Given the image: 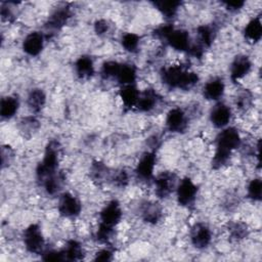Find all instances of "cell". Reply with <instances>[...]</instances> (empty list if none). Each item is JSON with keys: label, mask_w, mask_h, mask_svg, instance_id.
I'll return each mask as SVG.
<instances>
[{"label": "cell", "mask_w": 262, "mask_h": 262, "mask_svg": "<svg viewBox=\"0 0 262 262\" xmlns=\"http://www.w3.org/2000/svg\"><path fill=\"white\" fill-rule=\"evenodd\" d=\"M242 145V136L235 127L227 126L218 133L215 139V150L212 158V168L220 169L230 160L233 151Z\"/></svg>", "instance_id": "cell-1"}, {"label": "cell", "mask_w": 262, "mask_h": 262, "mask_svg": "<svg viewBox=\"0 0 262 262\" xmlns=\"http://www.w3.org/2000/svg\"><path fill=\"white\" fill-rule=\"evenodd\" d=\"M164 85L170 89L190 90L200 81L198 73L181 63H174L164 67L160 72Z\"/></svg>", "instance_id": "cell-2"}, {"label": "cell", "mask_w": 262, "mask_h": 262, "mask_svg": "<svg viewBox=\"0 0 262 262\" xmlns=\"http://www.w3.org/2000/svg\"><path fill=\"white\" fill-rule=\"evenodd\" d=\"M59 146L57 141L51 140L45 147L43 157L36 168L37 180L41 183L46 178L59 172Z\"/></svg>", "instance_id": "cell-3"}, {"label": "cell", "mask_w": 262, "mask_h": 262, "mask_svg": "<svg viewBox=\"0 0 262 262\" xmlns=\"http://www.w3.org/2000/svg\"><path fill=\"white\" fill-rule=\"evenodd\" d=\"M23 243L26 250L34 255H42L45 249V238L39 224L32 223L23 232Z\"/></svg>", "instance_id": "cell-4"}, {"label": "cell", "mask_w": 262, "mask_h": 262, "mask_svg": "<svg viewBox=\"0 0 262 262\" xmlns=\"http://www.w3.org/2000/svg\"><path fill=\"white\" fill-rule=\"evenodd\" d=\"M198 191L199 188L196 184L189 177H183L177 182L174 192L178 205L184 208H189L195 203Z\"/></svg>", "instance_id": "cell-5"}, {"label": "cell", "mask_w": 262, "mask_h": 262, "mask_svg": "<svg viewBox=\"0 0 262 262\" xmlns=\"http://www.w3.org/2000/svg\"><path fill=\"white\" fill-rule=\"evenodd\" d=\"M57 211L60 216L73 219L80 215L82 211V203L75 194L66 191L59 194Z\"/></svg>", "instance_id": "cell-6"}, {"label": "cell", "mask_w": 262, "mask_h": 262, "mask_svg": "<svg viewBox=\"0 0 262 262\" xmlns=\"http://www.w3.org/2000/svg\"><path fill=\"white\" fill-rule=\"evenodd\" d=\"M157 164V156L154 151H144L134 169L136 177L141 181H150L155 178V168Z\"/></svg>", "instance_id": "cell-7"}, {"label": "cell", "mask_w": 262, "mask_h": 262, "mask_svg": "<svg viewBox=\"0 0 262 262\" xmlns=\"http://www.w3.org/2000/svg\"><path fill=\"white\" fill-rule=\"evenodd\" d=\"M176 176L173 172L165 171L154 178L155 193L158 199L164 200L169 198L176 188L177 185Z\"/></svg>", "instance_id": "cell-8"}, {"label": "cell", "mask_w": 262, "mask_h": 262, "mask_svg": "<svg viewBox=\"0 0 262 262\" xmlns=\"http://www.w3.org/2000/svg\"><path fill=\"white\" fill-rule=\"evenodd\" d=\"M99 223L115 228L123 218V209L117 200L107 202L99 211Z\"/></svg>", "instance_id": "cell-9"}, {"label": "cell", "mask_w": 262, "mask_h": 262, "mask_svg": "<svg viewBox=\"0 0 262 262\" xmlns=\"http://www.w3.org/2000/svg\"><path fill=\"white\" fill-rule=\"evenodd\" d=\"M189 239L195 249L204 250L210 246L213 239L212 230L208 224L204 222H196L190 228Z\"/></svg>", "instance_id": "cell-10"}, {"label": "cell", "mask_w": 262, "mask_h": 262, "mask_svg": "<svg viewBox=\"0 0 262 262\" xmlns=\"http://www.w3.org/2000/svg\"><path fill=\"white\" fill-rule=\"evenodd\" d=\"M166 129L171 133H182L188 126V117L185 111L179 106L168 111L165 119Z\"/></svg>", "instance_id": "cell-11"}, {"label": "cell", "mask_w": 262, "mask_h": 262, "mask_svg": "<svg viewBox=\"0 0 262 262\" xmlns=\"http://www.w3.org/2000/svg\"><path fill=\"white\" fill-rule=\"evenodd\" d=\"M232 118L231 107L222 101H217L209 114L210 123L217 129H223L229 126Z\"/></svg>", "instance_id": "cell-12"}, {"label": "cell", "mask_w": 262, "mask_h": 262, "mask_svg": "<svg viewBox=\"0 0 262 262\" xmlns=\"http://www.w3.org/2000/svg\"><path fill=\"white\" fill-rule=\"evenodd\" d=\"M44 45L45 37L43 33L39 31H32L24 38L21 43V49L27 55L35 57L43 51Z\"/></svg>", "instance_id": "cell-13"}, {"label": "cell", "mask_w": 262, "mask_h": 262, "mask_svg": "<svg viewBox=\"0 0 262 262\" xmlns=\"http://www.w3.org/2000/svg\"><path fill=\"white\" fill-rule=\"evenodd\" d=\"M252 60L246 54L236 55L230 63L229 76L232 82H238L252 71Z\"/></svg>", "instance_id": "cell-14"}, {"label": "cell", "mask_w": 262, "mask_h": 262, "mask_svg": "<svg viewBox=\"0 0 262 262\" xmlns=\"http://www.w3.org/2000/svg\"><path fill=\"white\" fill-rule=\"evenodd\" d=\"M202 93L205 99L220 101L225 93V82L221 77H212L203 86Z\"/></svg>", "instance_id": "cell-15"}, {"label": "cell", "mask_w": 262, "mask_h": 262, "mask_svg": "<svg viewBox=\"0 0 262 262\" xmlns=\"http://www.w3.org/2000/svg\"><path fill=\"white\" fill-rule=\"evenodd\" d=\"M71 16L72 11L69 6H59L49 14L45 27L50 31L61 30L69 23Z\"/></svg>", "instance_id": "cell-16"}, {"label": "cell", "mask_w": 262, "mask_h": 262, "mask_svg": "<svg viewBox=\"0 0 262 262\" xmlns=\"http://www.w3.org/2000/svg\"><path fill=\"white\" fill-rule=\"evenodd\" d=\"M160 102V95L154 88L140 91V95L135 108L140 113L152 112Z\"/></svg>", "instance_id": "cell-17"}, {"label": "cell", "mask_w": 262, "mask_h": 262, "mask_svg": "<svg viewBox=\"0 0 262 262\" xmlns=\"http://www.w3.org/2000/svg\"><path fill=\"white\" fill-rule=\"evenodd\" d=\"M139 214L140 218L145 223L155 225L162 219L163 211L159 204L151 201H145L139 207Z\"/></svg>", "instance_id": "cell-18"}, {"label": "cell", "mask_w": 262, "mask_h": 262, "mask_svg": "<svg viewBox=\"0 0 262 262\" xmlns=\"http://www.w3.org/2000/svg\"><path fill=\"white\" fill-rule=\"evenodd\" d=\"M74 70L79 79L86 80L91 78L95 73V67L92 57L86 54L79 56L74 62Z\"/></svg>", "instance_id": "cell-19"}, {"label": "cell", "mask_w": 262, "mask_h": 262, "mask_svg": "<svg viewBox=\"0 0 262 262\" xmlns=\"http://www.w3.org/2000/svg\"><path fill=\"white\" fill-rule=\"evenodd\" d=\"M140 95V90L136 84L120 86L119 97L122 101V104L126 108H135L138 98Z\"/></svg>", "instance_id": "cell-20"}, {"label": "cell", "mask_w": 262, "mask_h": 262, "mask_svg": "<svg viewBox=\"0 0 262 262\" xmlns=\"http://www.w3.org/2000/svg\"><path fill=\"white\" fill-rule=\"evenodd\" d=\"M19 99L15 95H6L0 101V116L3 120L12 119L19 110Z\"/></svg>", "instance_id": "cell-21"}, {"label": "cell", "mask_w": 262, "mask_h": 262, "mask_svg": "<svg viewBox=\"0 0 262 262\" xmlns=\"http://www.w3.org/2000/svg\"><path fill=\"white\" fill-rule=\"evenodd\" d=\"M115 80L120 86L136 84L137 68L131 62H121L119 73Z\"/></svg>", "instance_id": "cell-22"}, {"label": "cell", "mask_w": 262, "mask_h": 262, "mask_svg": "<svg viewBox=\"0 0 262 262\" xmlns=\"http://www.w3.org/2000/svg\"><path fill=\"white\" fill-rule=\"evenodd\" d=\"M196 38L195 43L204 50L210 48L216 38V29L210 25H201L196 28Z\"/></svg>", "instance_id": "cell-23"}, {"label": "cell", "mask_w": 262, "mask_h": 262, "mask_svg": "<svg viewBox=\"0 0 262 262\" xmlns=\"http://www.w3.org/2000/svg\"><path fill=\"white\" fill-rule=\"evenodd\" d=\"M61 251L63 253L64 260L67 261H80L85 255L82 244L74 238L68 239Z\"/></svg>", "instance_id": "cell-24"}, {"label": "cell", "mask_w": 262, "mask_h": 262, "mask_svg": "<svg viewBox=\"0 0 262 262\" xmlns=\"http://www.w3.org/2000/svg\"><path fill=\"white\" fill-rule=\"evenodd\" d=\"M243 34L245 38L252 42V43H257L260 41L262 37V23H261V17L259 15L253 17L250 19L247 25L244 28Z\"/></svg>", "instance_id": "cell-25"}, {"label": "cell", "mask_w": 262, "mask_h": 262, "mask_svg": "<svg viewBox=\"0 0 262 262\" xmlns=\"http://www.w3.org/2000/svg\"><path fill=\"white\" fill-rule=\"evenodd\" d=\"M152 5L166 19H172L178 13V11L182 5V2L176 1V0L155 1V2H152Z\"/></svg>", "instance_id": "cell-26"}, {"label": "cell", "mask_w": 262, "mask_h": 262, "mask_svg": "<svg viewBox=\"0 0 262 262\" xmlns=\"http://www.w3.org/2000/svg\"><path fill=\"white\" fill-rule=\"evenodd\" d=\"M46 103V94L41 88H33L27 96V105L34 113L42 111Z\"/></svg>", "instance_id": "cell-27"}, {"label": "cell", "mask_w": 262, "mask_h": 262, "mask_svg": "<svg viewBox=\"0 0 262 262\" xmlns=\"http://www.w3.org/2000/svg\"><path fill=\"white\" fill-rule=\"evenodd\" d=\"M63 181H64V177L59 171L56 174L46 178L40 184L48 195H55V194H59Z\"/></svg>", "instance_id": "cell-28"}, {"label": "cell", "mask_w": 262, "mask_h": 262, "mask_svg": "<svg viewBox=\"0 0 262 262\" xmlns=\"http://www.w3.org/2000/svg\"><path fill=\"white\" fill-rule=\"evenodd\" d=\"M227 232L231 239L243 241L249 235V227L243 221H232L227 225Z\"/></svg>", "instance_id": "cell-29"}, {"label": "cell", "mask_w": 262, "mask_h": 262, "mask_svg": "<svg viewBox=\"0 0 262 262\" xmlns=\"http://www.w3.org/2000/svg\"><path fill=\"white\" fill-rule=\"evenodd\" d=\"M140 45V36L136 33L128 32L121 37V46L129 53H135L138 51Z\"/></svg>", "instance_id": "cell-30"}, {"label": "cell", "mask_w": 262, "mask_h": 262, "mask_svg": "<svg viewBox=\"0 0 262 262\" xmlns=\"http://www.w3.org/2000/svg\"><path fill=\"white\" fill-rule=\"evenodd\" d=\"M121 67V62L117 60H106L101 64L100 68V76L104 80L116 79L119 70Z\"/></svg>", "instance_id": "cell-31"}, {"label": "cell", "mask_w": 262, "mask_h": 262, "mask_svg": "<svg viewBox=\"0 0 262 262\" xmlns=\"http://www.w3.org/2000/svg\"><path fill=\"white\" fill-rule=\"evenodd\" d=\"M248 198L254 202H260L262 198V182L260 178H253L247 186Z\"/></svg>", "instance_id": "cell-32"}, {"label": "cell", "mask_w": 262, "mask_h": 262, "mask_svg": "<svg viewBox=\"0 0 262 262\" xmlns=\"http://www.w3.org/2000/svg\"><path fill=\"white\" fill-rule=\"evenodd\" d=\"M115 233V228L105 226L98 223V226L95 230V239L100 244H107Z\"/></svg>", "instance_id": "cell-33"}, {"label": "cell", "mask_w": 262, "mask_h": 262, "mask_svg": "<svg viewBox=\"0 0 262 262\" xmlns=\"http://www.w3.org/2000/svg\"><path fill=\"white\" fill-rule=\"evenodd\" d=\"M90 173H91V176H92L93 179L101 180L104 176H106L107 168L103 163H101L99 161H96L92 164Z\"/></svg>", "instance_id": "cell-34"}, {"label": "cell", "mask_w": 262, "mask_h": 262, "mask_svg": "<svg viewBox=\"0 0 262 262\" xmlns=\"http://www.w3.org/2000/svg\"><path fill=\"white\" fill-rule=\"evenodd\" d=\"M251 102H252V94H251V92L245 90V91L241 92L237 95L235 104H236L237 108L246 110V108H248L250 106Z\"/></svg>", "instance_id": "cell-35"}, {"label": "cell", "mask_w": 262, "mask_h": 262, "mask_svg": "<svg viewBox=\"0 0 262 262\" xmlns=\"http://www.w3.org/2000/svg\"><path fill=\"white\" fill-rule=\"evenodd\" d=\"M42 259L45 261H64L63 253L61 250H45L42 254Z\"/></svg>", "instance_id": "cell-36"}, {"label": "cell", "mask_w": 262, "mask_h": 262, "mask_svg": "<svg viewBox=\"0 0 262 262\" xmlns=\"http://www.w3.org/2000/svg\"><path fill=\"white\" fill-rule=\"evenodd\" d=\"M112 180L115 185H117L119 187H124L129 182V175L125 170H120L114 174Z\"/></svg>", "instance_id": "cell-37"}, {"label": "cell", "mask_w": 262, "mask_h": 262, "mask_svg": "<svg viewBox=\"0 0 262 262\" xmlns=\"http://www.w3.org/2000/svg\"><path fill=\"white\" fill-rule=\"evenodd\" d=\"M114 257V252L110 249V248H102L100 250H98L95 254H94V258L93 260L95 261H103V262H107V261H112Z\"/></svg>", "instance_id": "cell-38"}, {"label": "cell", "mask_w": 262, "mask_h": 262, "mask_svg": "<svg viewBox=\"0 0 262 262\" xmlns=\"http://www.w3.org/2000/svg\"><path fill=\"white\" fill-rule=\"evenodd\" d=\"M108 30H110V25L105 19H97L94 23V31L97 35L99 36L104 35L108 32Z\"/></svg>", "instance_id": "cell-39"}, {"label": "cell", "mask_w": 262, "mask_h": 262, "mask_svg": "<svg viewBox=\"0 0 262 262\" xmlns=\"http://www.w3.org/2000/svg\"><path fill=\"white\" fill-rule=\"evenodd\" d=\"M223 5L225 6V9L230 12H237L241 10L244 5L245 1H229V2H223Z\"/></svg>", "instance_id": "cell-40"}, {"label": "cell", "mask_w": 262, "mask_h": 262, "mask_svg": "<svg viewBox=\"0 0 262 262\" xmlns=\"http://www.w3.org/2000/svg\"><path fill=\"white\" fill-rule=\"evenodd\" d=\"M1 18L3 20H6V21H11L12 20L13 13H12L10 7H8V4H7V6H5L4 3H2V5H1Z\"/></svg>", "instance_id": "cell-41"}]
</instances>
